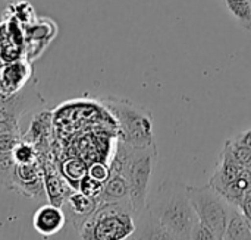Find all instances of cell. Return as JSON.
Masks as SVG:
<instances>
[{"instance_id": "14", "label": "cell", "mask_w": 251, "mask_h": 240, "mask_svg": "<svg viewBox=\"0 0 251 240\" xmlns=\"http://www.w3.org/2000/svg\"><path fill=\"white\" fill-rule=\"evenodd\" d=\"M50 123H51L50 113H46V111L44 113H40L31 122L29 131L26 132L25 136H22V139L24 141H28V142H31V144H34L37 147L38 144H41V142L46 141V136L50 132Z\"/></svg>"}, {"instance_id": "4", "label": "cell", "mask_w": 251, "mask_h": 240, "mask_svg": "<svg viewBox=\"0 0 251 240\" xmlns=\"http://www.w3.org/2000/svg\"><path fill=\"white\" fill-rule=\"evenodd\" d=\"M100 101L116 119L121 132L119 139L135 148L156 144L153 135V114L147 107L122 97H101Z\"/></svg>"}, {"instance_id": "3", "label": "cell", "mask_w": 251, "mask_h": 240, "mask_svg": "<svg viewBox=\"0 0 251 240\" xmlns=\"http://www.w3.org/2000/svg\"><path fill=\"white\" fill-rule=\"evenodd\" d=\"M135 230V213L129 201L104 202L97 205L78 235L85 240H121L134 236Z\"/></svg>"}, {"instance_id": "9", "label": "cell", "mask_w": 251, "mask_h": 240, "mask_svg": "<svg viewBox=\"0 0 251 240\" xmlns=\"http://www.w3.org/2000/svg\"><path fill=\"white\" fill-rule=\"evenodd\" d=\"M41 166H43L44 192H46L47 201L53 205L63 207L65 199L74 191V188L65 180V177L59 176L54 167L46 163H41Z\"/></svg>"}, {"instance_id": "5", "label": "cell", "mask_w": 251, "mask_h": 240, "mask_svg": "<svg viewBox=\"0 0 251 240\" xmlns=\"http://www.w3.org/2000/svg\"><path fill=\"white\" fill-rule=\"evenodd\" d=\"M187 189L199 221L207 226L216 239H224L234 205L212 185L187 186Z\"/></svg>"}, {"instance_id": "17", "label": "cell", "mask_w": 251, "mask_h": 240, "mask_svg": "<svg viewBox=\"0 0 251 240\" xmlns=\"http://www.w3.org/2000/svg\"><path fill=\"white\" fill-rule=\"evenodd\" d=\"M12 157L16 164H26L38 160V150L34 144L21 139L12 150Z\"/></svg>"}, {"instance_id": "23", "label": "cell", "mask_w": 251, "mask_h": 240, "mask_svg": "<svg viewBox=\"0 0 251 240\" xmlns=\"http://www.w3.org/2000/svg\"><path fill=\"white\" fill-rule=\"evenodd\" d=\"M4 65H6V63H4V62H3V59L0 57V75H1V72H3V67H4Z\"/></svg>"}, {"instance_id": "11", "label": "cell", "mask_w": 251, "mask_h": 240, "mask_svg": "<svg viewBox=\"0 0 251 240\" xmlns=\"http://www.w3.org/2000/svg\"><path fill=\"white\" fill-rule=\"evenodd\" d=\"M126 201H129V186L126 179L122 175L110 173V177L103 185V191L97 198V204L126 202Z\"/></svg>"}, {"instance_id": "2", "label": "cell", "mask_w": 251, "mask_h": 240, "mask_svg": "<svg viewBox=\"0 0 251 240\" xmlns=\"http://www.w3.org/2000/svg\"><path fill=\"white\" fill-rule=\"evenodd\" d=\"M157 164V145L135 148L122 139L118 141L115 155L110 161V173L122 175L129 186V201L135 218L147 205L151 176Z\"/></svg>"}, {"instance_id": "7", "label": "cell", "mask_w": 251, "mask_h": 240, "mask_svg": "<svg viewBox=\"0 0 251 240\" xmlns=\"http://www.w3.org/2000/svg\"><path fill=\"white\" fill-rule=\"evenodd\" d=\"M66 223V214L62 207L53 204H44L32 216V226L34 229L44 238H50L59 233Z\"/></svg>"}, {"instance_id": "8", "label": "cell", "mask_w": 251, "mask_h": 240, "mask_svg": "<svg viewBox=\"0 0 251 240\" xmlns=\"http://www.w3.org/2000/svg\"><path fill=\"white\" fill-rule=\"evenodd\" d=\"M97 199L82 194L78 189H74L68 198L65 199L63 207L66 208L68 214H69V220L71 224L79 230V227L84 224V221L94 213V210L97 208Z\"/></svg>"}, {"instance_id": "21", "label": "cell", "mask_w": 251, "mask_h": 240, "mask_svg": "<svg viewBox=\"0 0 251 240\" xmlns=\"http://www.w3.org/2000/svg\"><path fill=\"white\" fill-rule=\"evenodd\" d=\"M191 239L212 240V239H216V236L213 235V232H212L207 226H204L201 221H197V223H196V226H194V229H193Z\"/></svg>"}, {"instance_id": "15", "label": "cell", "mask_w": 251, "mask_h": 240, "mask_svg": "<svg viewBox=\"0 0 251 240\" xmlns=\"http://www.w3.org/2000/svg\"><path fill=\"white\" fill-rule=\"evenodd\" d=\"M60 172H62V176L65 177V180L74 189H78L79 182L88 173V167L84 164V161H81L78 158H69V160H66V161L62 163Z\"/></svg>"}, {"instance_id": "24", "label": "cell", "mask_w": 251, "mask_h": 240, "mask_svg": "<svg viewBox=\"0 0 251 240\" xmlns=\"http://www.w3.org/2000/svg\"><path fill=\"white\" fill-rule=\"evenodd\" d=\"M246 166H247V169H249V170H251V158H250V161H249V163H247Z\"/></svg>"}, {"instance_id": "12", "label": "cell", "mask_w": 251, "mask_h": 240, "mask_svg": "<svg viewBox=\"0 0 251 240\" xmlns=\"http://www.w3.org/2000/svg\"><path fill=\"white\" fill-rule=\"evenodd\" d=\"M224 239H251V224L249 218L246 217V214L243 213L241 207L234 205L231 216H229V220H228V226H226Z\"/></svg>"}, {"instance_id": "25", "label": "cell", "mask_w": 251, "mask_h": 240, "mask_svg": "<svg viewBox=\"0 0 251 240\" xmlns=\"http://www.w3.org/2000/svg\"><path fill=\"white\" fill-rule=\"evenodd\" d=\"M7 1H10V3H15V1H19V0H7Z\"/></svg>"}, {"instance_id": "6", "label": "cell", "mask_w": 251, "mask_h": 240, "mask_svg": "<svg viewBox=\"0 0 251 240\" xmlns=\"http://www.w3.org/2000/svg\"><path fill=\"white\" fill-rule=\"evenodd\" d=\"M15 192L26 198H41L46 195L40 160L15 166Z\"/></svg>"}, {"instance_id": "13", "label": "cell", "mask_w": 251, "mask_h": 240, "mask_svg": "<svg viewBox=\"0 0 251 240\" xmlns=\"http://www.w3.org/2000/svg\"><path fill=\"white\" fill-rule=\"evenodd\" d=\"M231 18L246 31L251 32V0H222Z\"/></svg>"}, {"instance_id": "20", "label": "cell", "mask_w": 251, "mask_h": 240, "mask_svg": "<svg viewBox=\"0 0 251 240\" xmlns=\"http://www.w3.org/2000/svg\"><path fill=\"white\" fill-rule=\"evenodd\" d=\"M22 139V133H3L0 135V153H12L15 145Z\"/></svg>"}, {"instance_id": "16", "label": "cell", "mask_w": 251, "mask_h": 240, "mask_svg": "<svg viewBox=\"0 0 251 240\" xmlns=\"http://www.w3.org/2000/svg\"><path fill=\"white\" fill-rule=\"evenodd\" d=\"M15 160L12 153H0V185L15 191Z\"/></svg>"}, {"instance_id": "10", "label": "cell", "mask_w": 251, "mask_h": 240, "mask_svg": "<svg viewBox=\"0 0 251 240\" xmlns=\"http://www.w3.org/2000/svg\"><path fill=\"white\" fill-rule=\"evenodd\" d=\"M31 75V66L26 62L6 63L0 75V89L9 94L18 92Z\"/></svg>"}, {"instance_id": "18", "label": "cell", "mask_w": 251, "mask_h": 240, "mask_svg": "<svg viewBox=\"0 0 251 240\" xmlns=\"http://www.w3.org/2000/svg\"><path fill=\"white\" fill-rule=\"evenodd\" d=\"M103 185H104V183H101V182H99V180H96V179H93V177H90V176L87 175V176L79 182L78 191H81L82 194H85V195H88V196L97 199L99 195H100L101 191H103Z\"/></svg>"}, {"instance_id": "19", "label": "cell", "mask_w": 251, "mask_h": 240, "mask_svg": "<svg viewBox=\"0 0 251 240\" xmlns=\"http://www.w3.org/2000/svg\"><path fill=\"white\" fill-rule=\"evenodd\" d=\"M87 175L90 177L101 182V183H106V180L110 177V166H107L104 163H93L88 167V173Z\"/></svg>"}, {"instance_id": "1", "label": "cell", "mask_w": 251, "mask_h": 240, "mask_svg": "<svg viewBox=\"0 0 251 240\" xmlns=\"http://www.w3.org/2000/svg\"><path fill=\"white\" fill-rule=\"evenodd\" d=\"M188 185L179 180H165L159 185L144 211L135 218L140 221V233L144 239H191L199 221L188 196Z\"/></svg>"}, {"instance_id": "22", "label": "cell", "mask_w": 251, "mask_h": 240, "mask_svg": "<svg viewBox=\"0 0 251 240\" xmlns=\"http://www.w3.org/2000/svg\"><path fill=\"white\" fill-rule=\"evenodd\" d=\"M234 141H237L238 144L246 145L247 148H250L251 150V129H247V131H244L243 133H240Z\"/></svg>"}]
</instances>
